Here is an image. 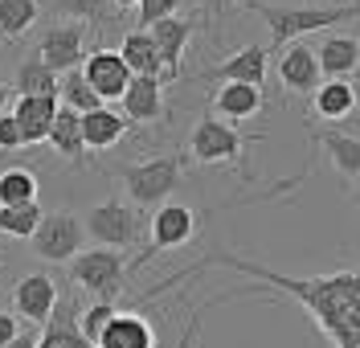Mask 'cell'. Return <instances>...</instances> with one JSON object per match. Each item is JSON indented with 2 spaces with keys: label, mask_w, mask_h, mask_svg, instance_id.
I'll list each match as a JSON object with an SVG mask.
<instances>
[{
  "label": "cell",
  "mask_w": 360,
  "mask_h": 348,
  "mask_svg": "<svg viewBox=\"0 0 360 348\" xmlns=\"http://www.w3.org/2000/svg\"><path fill=\"white\" fill-rule=\"evenodd\" d=\"M209 266L238 271L246 278H258L262 287L291 295V303L311 316V324L332 348H360V266H340L328 275H283L242 254H217L209 258Z\"/></svg>",
  "instance_id": "cell-1"
},
{
  "label": "cell",
  "mask_w": 360,
  "mask_h": 348,
  "mask_svg": "<svg viewBox=\"0 0 360 348\" xmlns=\"http://www.w3.org/2000/svg\"><path fill=\"white\" fill-rule=\"evenodd\" d=\"M246 8L262 17L274 49H287L291 41H303L307 33H323L332 25H344V21H356L360 17V4H340V8H311V4L307 8H283V4L246 0Z\"/></svg>",
  "instance_id": "cell-2"
},
{
  "label": "cell",
  "mask_w": 360,
  "mask_h": 348,
  "mask_svg": "<svg viewBox=\"0 0 360 348\" xmlns=\"http://www.w3.org/2000/svg\"><path fill=\"white\" fill-rule=\"evenodd\" d=\"M66 271L98 303H115L127 287V258H123V250H111V246H86L78 258L66 262Z\"/></svg>",
  "instance_id": "cell-3"
},
{
  "label": "cell",
  "mask_w": 360,
  "mask_h": 348,
  "mask_svg": "<svg viewBox=\"0 0 360 348\" xmlns=\"http://www.w3.org/2000/svg\"><path fill=\"white\" fill-rule=\"evenodd\" d=\"M180 168H184V156L168 152V156H152V160H139V164H123L119 176L127 185V197L135 201V209H152L164 205L180 185Z\"/></svg>",
  "instance_id": "cell-4"
},
{
  "label": "cell",
  "mask_w": 360,
  "mask_h": 348,
  "mask_svg": "<svg viewBox=\"0 0 360 348\" xmlns=\"http://www.w3.org/2000/svg\"><path fill=\"white\" fill-rule=\"evenodd\" d=\"M33 254L41 262H53V266H66L70 258H78L86 250V230H82V217L70 213V209H53V213H41V226L29 238Z\"/></svg>",
  "instance_id": "cell-5"
},
{
  "label": "cell",
  "mask_w": 360,
  "mask_h": 348,
  "mask_svg": "<svg viewBox=\"0 0 360 348\" xmlns=\"http://www.w3.org/2000/svg\"><path fill=\"white\" fill-rule=\"evenodd\" d=\"M82 230L94 246H111V250H127L135 238H139V209L123 197L103 201V205H90L82 213Z\"/></svg>",
  "instance_id": "cell-6"
},
{
  "label": "cell",
  "mask_w": 360,
  "mask_h": 348,
  "mask_svg": "<svg viewBox=\"0 0 360 348\" xmlns=\"http://www.w3.org/2000/svg\"><path fill=\"white\" fill-rule=\"evenodd\" d=\"M188 152L197 164H242V152H246V136L225 123L217 115H205L197 127H193V139H188Z\"/></svg>",
  "instance_id": "cell-7"
},
{
  "label": "cell",
  "mask_w": 360,
  "mask_h": 348,
  "mask_svg": "<svg viewBox=\"0 0 360 348\" xmlns=\"http://www.w3.org/2000/svg\"><path fill=\"white\" fill-rule=\"evenodd\" d=\"M58 299H62V291H58V283L45 275V271L21 275L17 287H13V316L29 328H45L49 316L58 311Z\"/></svg>",
  "instance_id": "cell-8"
},
{
  "label": "cell",
  "mask_w": 360,
  "mask_h": 348,
  "mask_svg": "<svg viewBox=\"0 0 360 348\" xmlns=\"http://www.w3.org/2000/svg\"><path fill=\"white\" fill-rule=\"evenodd\" d=\"M197 230H201V221H197L193 209L180 205V201H164V205L152 213V226H148V233H152L148 254H156V250H180V246H188V242L197 238ZM148 254L135 262V271L148 262Z\"/></svg>",
  "instance_id": "cell-9"
},
{
  "label": "cell",
  "mask_w": 360,
  "mask_h": 348,
  "mask_svg": "<svg viewBox=\"0 0 360 348\" xmlns=\"http://www.w3.org/2000/svg\"><path fill=\"white\" fill-rule=\"evenodd\" d=\"M82 46H86V29H82V25H70V21H58L41 33V41H37V62L62 78V74L82 66Z\"/></svg>",
  "instance_id": "cell-10"
},
{
  "label": "cell",
  "mask_w": 360,
  "mask_h": 348,
  "mask_svg": "<svg viewBox=\"0 0 360 348\" xmlns=\"http://www.w3.org/2000/svg\"><path fill=\"white\" fill-rule=\"evenodd\" d=\"M82 78L90 82V91L98 94L103 103H111V98H123L127 91V82H131V70L123 66V58H119V49H94L86 62H82Z\"/></svg>",
  "instance_id": "cell-11"
},
{
  "label": "cell",
  "mask_w": 360,
  "mask_h": 348,
  "mask_svg": "<svg viewBox=\"0 0 360 348\" xmlns=\"http://www.w3.org/2000/svg\"><path fill=\"white\" fill-rule=\"evenodd\" d=\"M278 82L287 94H311L323 74H319V62H315V49L303 46V41H291L278 58Z\"/></svg>",
  "instance_id": "cell-12"
},
{
  "label": "cell",
  "mask_w": 360,
  "mask_h": 348,
  "mask_svg": "<svg viewBox=\"0 0 360 348\" xmlns=\"http://www.w3.org/2000/svg\"><path fill=\"white\" fill-rule=\"evenodd\" d=\"M148 33H152V41L160 49V62H164V82H176L184 49L193 41V21L188 17H168V21H156Z\"/></svg>",
  "instance_id": "cell-13"
},
{
  "label": "cell",
  "mask_w": 360,
  "mask_h": 348,
  "mask_svg": "<svg viewBox=\"0 0 360 348\" xmlns=\"http://www.w3.org/2000/svg\"><path fill=\"white\" fill-rule=\"evenodd\" d=\"M356 107H360V91L348 78H323L311 91V111L323 123H344V119L356 115Z\"/></svg>",
  "instance_id": "cell-14"
},
{
  "label": "cell",
  "mask_w": 360,
  "mask_h": 348,
  "mask_svg": "<svg viewBox=\"0 0 360 348\" xmlns=\"http://www.w3.org/2000/svg\"><path fill=\"white\" fill-rule=\"evenodd\" d=\"M94 348H156V328L139 311H115Z\"/></svg>",
  "instance_id": "cell-15"
},
{
  "label": "cell",
  "mask_w": 360,
  "mask_h": 348,
  "mask_svg": "<svg viewBox=\"0 0 360 348\" xmlns=\"http://www.w3.org/2000/svg\"><path fill=\"white\" fill-rule=\"evenodd\" d=\"M205 78H221V82H246V86H258L262 91V82H266V46H246L238 49V53H229L225 62L205 70Z\"/></svg>",
  "instance_id": "cell-16"
},
{
  "label": "cell",
  "mask_w": 360,
  "mask_h": 348,
  "mask_svg": "<svg viewBox=\"0 0 360 348\" xmlns=\"http://www.w3.org/2000/svg\"><path fill=\"white\" fill-rule=\"evenodd\" d=\"M58 98L53 94H41V98H17L13 107H8V115L17 119V127H21V143L29 148V143H45L49 139V123H53V115H58Z\"/></svg>",
  "instance_id": "cell-17"
},
{
  "label": "cell",
  "mask_w": 360,
  "mask_h": 348,
  "mask_svg": "<svg viewBox=\"0 0 360 348\" xmlns=\"http://www.w3.org/2000/svg\"><path fill=\"white\" fill-rule=\"evenodd\" d=\"M127 123H160L164 119V82L160 78H131L119 98Z\"/></svg>",
  "instance_id": "cell-18"
},
{
  "label": "cell",
  "mask_w": 360,
  "mask_h": 348,
  "mask_svg": "<svg viewBox=\"0 0 360 348\" xmlns=\"http://www.w3.org/2000/svg\"><path fill=\"white\" fill-rule=\"evenodd\" d=\"M127 127L131 123L119 115L115 107H94V111L82 115V143H86V152H111V148L123 143Z\"/></svg>",
  "instance_id": "cell-19"
},
{
  "label": "cell",
  "mask_w": 360,
  "mask_h": 348,
  "mask_svg": "<svg viewBox=\"0 0 360 348\" xmlns=\"http://www.w3.org/2000/svg\"><path fill=\"white\" fill-rule=\"evenodd\" d=\"M262 107H266V94L258 91V86H246V82H221V91L213 94L217 119L233 123V127H238L242 119H254Z\"/></svg>",
  "instance_id": "cell-20"
},
{
  "label": "cell",
  "mask_w": 360,
  "mask_h": 348,
  "mask_svg": "<svg viewBox=\"0 0 360 348\" xmlns=\"http://www.w3.org/2000/svg\"><path fill=\"white\" fill-rule=\"evenodd\" d=\"M119 58H123V66L131 70V78H160V82H164V62H160V49H156V41H152L148 29L123 33Z\"/></svg>",
  "instance_id": "cell-21"
},
{
  "label": "cell",
  "mask_w": 360,
  "mask_h": 348,
  "mask_svg": "<svg viewBox=\"0 0 360 348\" xmlns=\"http://www.w3.org/2000/svg\"><path fill=\"white\" fill-rule=\"evenodd\" d=\"M315 62H319V74L323 78H352L356 74V62H360V46L356 37H323L319 46H315Z\"/></svg>",
  "instance_id": "cell-22"
},
{
  "label": "cell",
  "mask_w": 360,
  "mask_h": 348,
  "mask_svg": "<svg viewBox=\"0 0 360 348\" xmlns=\"http://www.w3.org/2000/svg\"><path fill=\"white\" fill-rule=\"evenodd\" d=\"M62 160L82 164L86 160V143H82V115L70 111V107H58V115L49 123V139H45Z\"/></svg>",
  "instance_id": "cell-23"
},
{
  "label": "cell",
  "mask_w": 360,
  "mask_h": 348,
  "mask_svg": "<svg viewBox=\"0 0 360 348\" xmlns=\"http://www.w3.org/2000/svg\"><path fill=\"white\" fill-rule=\"evenodd\" d=\"M37 348H94V344L78 332V316H74V307H70L66 299H58V311H53L49 324L41 328Z\"/></svg>",
  "instance_id": "cell-24"
},
{
  "label": "cell",
  "mask_w": 360,
  "mask_h": 348,
  "mask_svg": "<svg viewBox=\"0 0 360 348\" xmlns=\"http://www.w3.org/2000/svg\"><path fill=\"white\" fill-rule=\"evenodd\" d=\"M319 143H323L332 168L344 181H360V136H352V131H319Z\"/></svg>",
  "instance_id": "cell-25"
},
{
  "label": "cell",
  "mask_w": 360,
  "mask_h": 348,
  "mask_svg": "<svg viewBox=\"0 0 360 348\" xmlns=\"http://www.w3.org/2000/svg\"><path fill=\"white\" fill-rule=\"evenodd\" d=\"M58 86H62V78L53 70H45L37 62V53H29L21 66H17V78H13V91L25 94V98H41V94H53L58 98Z\"/></svg>",
  "instance_id": "cell-26"
},
{
  "label": "cell",
  "mask_w": 360,
  "mask_h": 348,
  "mask_svg": "<svg viewBox=\"0 0 360 348\" xmlns=\"http://www.w3.org/2000/svg\"><path fill=\"white\" fill-rule=\"evenodd\" d=\"M53 13L70 25H103L115 17V4L111 0H53Z\"/></svg>",
  "instance_id": "cell-27"
},
{
  "label": "cell",
  "mask_w": 360,
  "mask_h": 348,
  "mask_svg": "<svg viewBox=\"0 0 360 348\" xmlns=\"http://www.w3.org/2000/svg\"><path fill=\"white\" fill-rule=\"evenodd\" d=\"M58 103H62V107H70V111H78V115H86V111H94V107H107L98 94L90 91V82L82 78V70H70V74H62Z\"/></svg>",
  "instance_id": "cell-28"
},
{
  "label": "cell",
  "mask_w": 360,
  "mask_h": 348,
  "mask_svg": "<svg viewBox=\"0 0 360 348\" xmlns=\"http://www.w3.org/2000/svg\"><path fill=\"white\" fill-rule=\"evenodd\" d=\"M41 226V205L29 201V205H8L0 209V233L4 238H17V242H29Z\"/></svg>",
  "instance_id": "cell-29"
},
{
  "label": "cell",
  "mask_w": 360,
  "mask_h": 348,
  "mask_svg": "<svg viewBox=\"0 0 360 348\" xmlns=\"http://www.w3.org/2000/svg\"><path fill=\"white\" fill-rule=\"evenodd\" d=\"M29 201H37V176L29 168H4L0 172V209L29 205Z\"/></svg>",
  "instance_id": "cell-30"
},
{
  "label": "cell",
  "mask_w": 360,
  "mask_h": 348,
  "mask_svg": "<svg viewBox=\"0 0 360 348\" xmlns=\"http://www.w3.org/2000/svg\"><path fill=\"white\" fill-rule=\"evenodd\" d=\"M41 0H0V33L4 37H21L37 25Z\"/></svg>",
  "instance_id": "cell-31"
},
{
  "label": "cell",
  "mask_w": 360,
  "mask_h": 348,
  "mask_svg": "<svg viewBox=\"0 0 360 348\" xmlns=\"http://www.w3.org/2000/svg\"><path fill=\"white\" fill-rule=\"evenodd\" d=\"M115 311H119V307H115V303H90L86 311H78V332H82V336H86L90 344H94V340H98V336H103V328L111 324V316Z\"/></svg>",
  "instance_id": "cell-32"
},
{
  "label": "cell",
  "mask_w": 360,
  "mask_h": 348,
  "mask_svg": "<svg viewBox=\"0 0 360 348\" xmlns=\"http://www.w3.org/2000/svg\"><path fill=\"white\" fill-rule=\"evenodd\" d=\"M180 4L184 0H139V29H152L156 21H168V17H180Z\"/></svg>",
  "instance_id": "cell-33"
},
{
  "label": "cell",
  "mask_w": 360,
  "mask_h": 348,
  "mask_svg": "<svg viewBox=\"0 0 360 348\" xmlns=\"http://www.w3.org/2000/svg\"><path fill=\"white\" fill-rule=\"evenodd\" d=\"M0 148H4V152H17V148H25V143H21V127H17V119L8 115V111L0 115Z\"/></svg>",
  "instance_id": "cell-34"
},
{
  "label": "cell",
  "mask_w": 360,
  "mask_h": 348,
  "mask_svg": "<svg viewBox=\"0 0 360 348\" xmlns=\"http://www.w3.org/2000/svg\"><path fill=\"white\" fill-rule=\"evenodd\" d=\"M17 332H21V320H17L13 311H4V307H0V348L8 344V340H13Z\"/></svg>",
  "instance_id": "cell-35"
},
{
  "label": "cell",
  "mask_w": 360,
  "mask_h": 348,
  "mask_svg": "<svg viewBox=\"0 0 360 348\" xmlns=\"http://www.w3.org/2000/svg\"><path fill=\"white\" fill-rule=\"evenodd\" d=\"M197 4H201V13L209 17V21H221V17L233 8V4H238V0H197Z\"/></svg>",
  "instance_id": "cell-36"
},
{
  "label": "cell",
  "mask_w": 360,
  "mask_h": 348,
  "mask_svg": "<svg viewBox=\"0 0 360 348\" xmlns=\"http://www.w3.org/2000/svg\"><path fill=\"white\" fill-rule=\"evenodd\" d=\"M37 336H41V328H21L4 348H37Z\"/></svg>",
  "instance_id": "cell-37"
},
{
  "label": "cell",
  "mask_w": 360,
  "mask_h": 348,
  "mask_svg": "<svg viewBox=\"0 0 360 348\" xmlns=\"http://www.w3.org/2000/svg\"><path fill=\"white\" fill-rule=\"evenodd\" d=\"M4 111H8V86L0 82V115H4Z\"/></svg>",
  "instance_id": "cell-38"
},
{
  "label": "cell",
  "mask_w": 360,
  "mask_h": 348,
  "mask_svg": "<svg viewBox=\"0 0 360 348\" xmlns=\"http://www.w3.org/2000/svg\"><path fill=\"white\" fill-rule=\"evenodd\" d=\"M111 4H115V13H123V8H135L139 0H111Z\"/></svg>",
  "instance_id": "cell-39"
},
{
  "label": "cell",
  "mask_w": 360,
  "mask_h": 348,
  "mask_svg": "<svg viewBox=\"0 0 360 348\" xmlns=\"http://www.w3.org/2000/svg\"><path fill=\"white\" fill-rule=\"evenodd\" d=\"M356 46H360V37H356ZM356 78H360V62H356Z\"/></svg>",
  "instance_id": "cell-40"
},
{
  "label": "cell",
  "mask_w": 360,
  "mask_h": 348,
  "mask_svg": "<svg viewBox=\"0 0 360 348\" xmlns=\"http://www.w3.org/2000/svg\"><path fill=\"white\" fill-rule=\"evenodd\" d=\"M188 340H193V332H188V336H184V348H188Z\"/></svg>",
  "instance_id": "cell-41"
},
{
  "label": "cell",
  "mask_w": 360,
  "mask_h": 348,
  "mask_svg": "<svg viewBox=\"0 0 360 348\" xmlns=\"http://www.w3.org/2000/svg\"><path fill=\"white\" fill-rule=\"evenodd\" d=\"M0 295H4V291H0Z\"/></svg>",
  "instance_id": "cell-42"
}]
</instances>
